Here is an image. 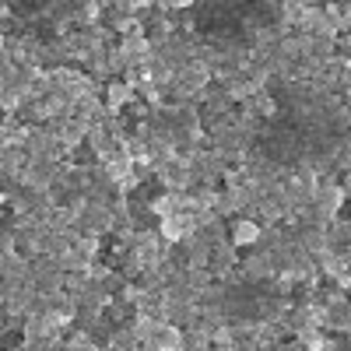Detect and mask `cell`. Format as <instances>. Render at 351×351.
<instances>
[{
    "mask_svg": "<svg viewBox=\"0 0 351 351\" xmlns=\"http://www.w3.org/2000/svg\"><path fill=\"white\" fill-rule=\"evenodd\" d=\"M155 180L162 183V190H172V193H193V186L200 183L197 180V172H193V162L186 158H169V162H158V172H155Z\"/></svg>",
    "mask_w": 351,
    "mask_h": 351,
    "instance_id": "obj_1",
    "label": "cell"
},
{
    "mask_svg": "<svg viewBox=\"0 0 351 351\" xmlns=\"http://www.w3.org/2000/svg\"><path fill=\"white\" fill-rule=\"evenodd\" d=\"M239 271H243V281L263 285V281H274V278L281 274V260H278V253H271L267 246H263V250H250V253L239 260Z\"/></svg>",
    "mask_w": 351,
    "mask_h": 351,
    "instance_id": "obj_2",
    "label": "cell"
},
{
    "mask_svg": "<svg viewBox=\"0 0 351 351\" xmlns=\"http://www.w3.org/2000/svg\"><path fill=\"white\" fill-rule=\"evenodd\" d=\"M228 243L236 250H246V246H260L263 243V225L256 218H232L228 225Z\"/></svg>",
    "mask_w": 351,
    "mask_h": 351,
    "instance_id": "obj_3",
    "label": "cell"
},
{
    "mask_svg": "<svg viewBox=\"0 0 351 351\" xmlns=\"http://www.w3.org/2000/svg\"><path fill=\"white\" fill-rule=\"evenodd\" d=\"M102 102H106V109H109V112L130 109V106L137 102V88H134V81H109V84H106Z\"/></svg>",
    "mask_w": 351,
    "mask_h": 351,
    "instance_id": "obj_4",
    "label": "cell"
},
{
    "mask_svg": "<svg viewBox=\"0 0 351 351\" xmlns=\"http://www.w3.org/2000/svg\"><path fill=\"white\" fill-rule=\"evenodd\" d=\"M155 344H158V351H186V330L176 324H162Z\"/></svg>",
    "mask_w": 351,
    "mask_h": 351,
    "instance_id": "obj_5",
    "label": "cell"
},
{
    "mask_svg": "<svg viewBox=\"0 0 351 351\" xmlns=\"http://www.w3.org/2000/svg\"><path fill=\"white\" fill-rule=\"evenodd\" d=\"M130 330H134L137 341H155L158 330H162V319H155V316H148V313H137L134 324H130Z\"/></svg>",
    "mask_w": 351,
    "mask_h": 351,
    "instance_id": "obj_6",
    "label": "cell"
},
{
    "mask_svg": "<svg viewBox=\"0 0 351 351\" xmlns=\"http://www.w3.org/2000/svg\"><path fill=\"white\" fill-rule=\"evenodd\" d=\"M295 341H299L306 351H327L330 334H327V330H316V327H306V330H299V334H295Z\"/></svg>",
    "mask_w": 351,
    "mask_h": 351,
    "instance_id": "obj_7",
    "label": "cell"
},
{
    "mask_svg": "<svg viewBox=\"0 0 351 351\" xmlns=\"http://www.w3.org/2000/svg\"><path fill=\"white\" fill-rule=\"evenodd\" d=\"M348 299H351V288H348Z\"/></svg>",
    "mask_w": 351,
    "mask_h": 351,
    "instance_id": "obj_8",
    "label": "cell"
}]
</instances>
